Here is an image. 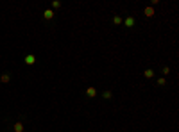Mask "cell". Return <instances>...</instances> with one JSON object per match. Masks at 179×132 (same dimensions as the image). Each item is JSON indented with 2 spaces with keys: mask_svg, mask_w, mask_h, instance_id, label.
Instances as JSON below:
<instances>
[{
  "mask_svg": "<svg viewBox=\"0 0 179 132\" xmlns=\"http://www.w3.org/2000/svg\"><path fill=\"white\" fill-rule=\"evenodd\" d=\"M122 23L125 25V29H134V25H136V18H134V16H125V20H124Z\"/></svg>",
  "mask_w": 179,
  "mask_h": 132,
  "instance_id": "1",
  "label": "cell"
},
{
  "mask_svg": "<svg viewBox=\"0 0 179 132\" xmlns=\"http://www.w3.org/2000/svg\"><path fill=\"white\" fill-rule=\"evenodd\" d=\"M43 18L47 20V21H52V20L56 18V11H52V9H47V11L43 13Z\"/></svg>",
  "mask_w": 179,
  "mask_h": 132,
  "instance_id": "2",
  "label": "cell"
},
{
  "mask_svg": "<svg viewBox=\"0 0 179 132\" xmlns=\"http://www.w3.org/2000/svg\"><path fill=\"white\" fill-rule=\"evenodd\" d=\"M13 130H15V132H23V130H25V125H23V121H22V120H18V121H15V123H13Z\"/></svg>",
  "mask_w": 179,
  "mask_h": 132,
  "instance_id": "3",
  "label": "cell"
},
{
  "mask_svg": "<svg viewBox=\"0 0 179 132\" xmlns=\"http://www.w3.org/2000/svg\"><path fill=\"white\" fill-rule=\"evenodd\" d=\"M11 79H13L11 72H4V73L0 75V82H2V84H7V82H11Z\"/></svg>",
  "mask_w": 179,
  "mask_h": 132,
  "instance_id": "4",
  "label": "cell"
},
{
  "mask_svg": "<svg viewBox=\"0 0 179 132\" xmlns=\"http://www.w3.org/2000/svg\"><path fill=\"white\" fill-rule=\"evenodd\" d=\"M23 61H25V64H27V66H32V64L36 63V56H34V54H27Z\"/></svg>",
  "mask_w": 179,
  "mask_h": 132,
  "instance_id": "5",
  "label": "cell"
},
{
  "mask_svg": "<svg viewBox=\"0 0 179 132\" xmlns=\"http://www.w3.org/2000/svg\"><path fill=\"white\" fill-rule=\"evenodd\" d=\"M86 96H88V98H95V96H97V88L88 86V88H86Z\"/></svg>",
  "mask_w": 179,
  "mask_h": 132,
  "instance_id": "6",
  "label": "cell"
},
{
  "mask_svg": "<svg viewBox=\"0 0 179 132\" xmlns=\"http://www.w3.org/2000/svg\"><path fill=\"white\" fill-rule=\"evenodd\" d=\"M143 14H145L147 18H152V16L156 14V13H154V7H151V5H147V7L143 9Z\"/></svg>",
  "mask_w": 179,
  "mask_h": 132,
  "instance_id": "7",
  "label": "cell"
},
{
  "mask_svg": "<svg viewBox=\"0 0 179 132\" xmlns=\"http://www.w3.org/2000/svg\"><path fill=\"white\" fill-rule=\"evenodd\" d=\"M102 100H106V102H111V100H113V93H111L109 89H104V91H102Z\"/></svg>",
  "mask_w": 179,
  "mask_h": 132,
  "instance_id": "8",
  "label": "cell"
},
{
  "mask_svg": "<svg viewBox=\"0 0 179 132\" xmlns=\"http://www.w3.org/2000/svg\"><path fill=\"white\" fill-rule=\"evenodd\" d=\"M143 77H145V79H154V70H152V68H147V70L143 72Z\"/></svg>",
  "mask_w": 179,
  "mask_h": 132,
  "instance_id": "9",
  "label": "cell"
},
{
  "mask_svg": "<svg viewBox=\"0 0 179 132\" xmlns=\"http://www.w3.org/2000/svg\"><path fill=\"white\" fill-rule=\"evenodd\" d=\"M61 5H63V4H61L59 0H52V5H50V9H52V11H56V9H59Z\"/></svg>",
  "mask_w": 179,
  "mask_h": 132,
  "instance_id": "10",
  "label": "cell"
},
{
  "mask_svg": "<svg viewBox=\"0 0 179 132\" xmlns=\"http://www.w3.org/2000/svg\"><path fill=\"white\" fill-rule=\"evenodd\" d=\"M156 84H158L159 88H165V86H167V79H165V77H159L158 80H156Z\"/></svg>",
  "mask_w": 179,
  "mask_h": 132,
  "instance_id": "11",
  "label": "cell"
},
{
  "mask_svg": "<svg viewBox=\"0 0 179 132\" xmlns=\"http://www.w3.org/2000/svg\"><path fill=\"white\" fill-rule=\"evenodd\" d=\"M122 21H124L122 16H118V14H115V16H113V25H122Z\"/></svg>",
  "mask_w": 179,
  "mask_h": 132,
  "instance_id": "12",
  "label": "cell"
},
{
  "mask_svg": "<svg viewBox=\"0 0 179 132\" xmlns=\"http://www.w3.org/2000/svg\"><path fill=\"white\" fill-rule=\"evenodd\" d=\"M159 72H161V75L165 77V79H167V75H170V68H168V66H163Z\"/></svg>",
  "mask_w": 179,
  "mask_h": 132,
  "instance_id": "13",
  "label": "cell"
}]
</instances>
